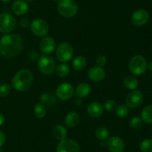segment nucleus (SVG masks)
<instances>
[{
	"instance_id": "4c0bfd02",
	"label": "nucleus",
	"mask_w": 152,
	"mask_h": 152,
	"mask_svg": "<svg viewBox=\"0 0 152 152\" xmlns=\"http://www.w3.org/2000/svg\"><path fill=\"white\" fill-rule=\"evenodd\" d=\"M1 1H3V2H4V3H7V2H9V1H11V0H1Z\"/></svg>"
},
{
	"instance_id": "ea45409f",
	"label": "nucleus",
	"mask_w": 152,
	"mask_h": 152,
	"mask_svg": "<svg viewBox=\"0 0 152 152\" xmlns=\"http://www.w3.org/2000/svg\"><path fill=\"white\" fill-rule=\"evenodd\" d=\"M0 152H4V150H3V149L1 148V147L0 148Z\"/></svg>"
},
{
	"instance_id": "39448f33",
	"label": "nucleus",
	"mask_w": 152,
	"mask_h": 152,
	"mask_svg": "<svg viewBox=\"0 0 152 152\" xmlns=\"http://www.w3.org/2000/svg\"><path fill=\"white\" fill-rule=\"evenodd\" d=\"M37 66L39 70L44 75H50L56 70V62L51 57L47 55L40 57Z\"/></svg>"
},
{
	"instance_id": "c9c22d12",
	"label": "nucleus",
	"mask_w": 152,
	"mask_h": 152,
	"mask_svg": "<svg viewBox=\"0 0 152 152\" xmlns=\"http://www.w3.org/2000/svg\"><path fill=\"white\" fill-rule=\"evenodd\" d=\"M4 116H3V114H1V113H0V126H1V125L4 124Z\"/></svg>"
},
{
	"instance_id": "dca6fc26",
	"label": "nucleus",
	"mask_w": 152,
	"mask_h": 152,
	"mask_svg": "<svg viewBox=\"0 0 152 152\" xmlns=\"http://www.w3.org/2000/svg\"><path fill=\"white\" fill-rule=\"evenodd\" d=\"M29 6L25 0H16L11 5V10L17 16H22L28 13Z\"/></svg>"
},
{
	"instance_id": "1a4fd4ad",
	"label": "nucleus",
	"mask_w": 152,
	"mask_h": 152,
	"mask_svg": "<svg viewBox=\"0 0 152 152\" xmlns=\"http://www.w3.org/2000/svg\"><path fill=\"white\" fill-rule=\"evenodd\" d=\"M143 101V95L138 89L132 90L126 98V105L129 108L134 109L140 107Z\"/></svg>"
},
{
	"instance_id": "5701e85b",
	"label": "nucleus",
	"mask_w": 152,
	"mask_h": 152,
	"mask_svg": "<svg viewBox=\"0 0 152 152\" xmlns=\"http://www.w3.org/2000/svg\"><path fill=\"white\" fill-rule=\"evenodd\" d=\"M141 119L145 123L152 125V104H148L141 112Z\"/></svg>"
},
{
	"instance_id": "b1692460",
	"label": "nucleus",
	"mask_w": 152,
	"mask_h": 152,
	"mask_svg": "<svg viewBox=\"0 0 152 152\" xmlns=\"http://www.w3.org/2000/svg\"><path fill=\"white\" fill-rule=\"evenodd\" d=\"M95 136L100 141H105L108 139L109 137V131L105 127H98L95 131Z\"/></svg>"
},
{
	"instance_id": "f8f14e48",
	"label": "nucleus",
	"mask_w": 152,
	"mask_h": 152,
	"mask_svg": "<svg viewBox=\"0 0 152 152\" xmlns=\"http://www.w3.org/2000/svg\"><path fill=\"white\" fill-rule=\"evenodd\" d=\"M132 22L136 26H142L149 20V13L145 9H138L132 15Z\"/></svg>"
},
{
	"instance_id": "2f4dec72",
	"label": "nucleus",
	"mask_w": 152,
	"mask_h": 152,
	"mask_svg": "<svg viewBox=\"0 0 152 152\" xmlns=\"http://www.w3.org/2000/svg\"><path fill=\"white\" fill-rule=\"evenodd\" d=\"M11 92V86L8 83L0 85V97H7Z\"/></svg>"
},
{
	"instance_id": "473e14b6",
	"label": "nucleus",
	"mask_w": 152,
	"mask_h": 152,
	"mask_svg": "<svg viewBox=\"0 0 152 152\" xmlns=\"http://www.w3.org/2000/svg\"><path fill=\"white\" fill-rule=\"evenodd\" d=\"M107 62V58L106 57L104 56V55H99L97 57L96 60V63L97 64L98 66L99 67H102L105 65Z\"/></svg>"
},
{
	"instance_id": "f257e3e1",
	"label": "nucleus",
	"mask_w": 152,
	"mask_h": 152,
	"mask_svg": "<svg viewBox=\"0 0 152 152\" xmlns=\"http://www.w3.org/2000/svg\"><path fill=\"white\" fill-rule=\"evenodd\" d=\"M23 48L22 39L17 34H6L0 39V54L10 58L19 55Z\"/></svg>"
},
{
	"instance_id": "cd10ccee",
	"label": "nucleus",
	"mask_w": 152,
	"mask_h": 152,
	"mask_svg": "<svg viewBox=\"0 0 152 152\" xmlns=\"http://www.w3.org/2000/svg\"><path fill=\"white\" fill-rule=\"evenodd\" d=\"M40 100H41L42 104H43L44 105L47 104V105L51 106L55 104L56 98L50 93H44L40 96Z\"/></svg>"
},
{
	"instance_id": "393cba45",
	"label": "nucleus",
	"mask_w": 152,
	"mask_h": 152,
	"mask_svg": "<svg viewBox=\"0 0 152 152\" xmlns=\"http://www.w3.org/2000/svg\"><path fill=\"white\" fill-rule=\"evenodd\" d=\"M34 116L39 119H42L46 116L47 110H46L45 105L42 103H37L34 107Z\"/></svg>"
},
{
	"instance_id": "c85d7f7f",
	"label": "nucleus",
	"mask_w": 152,
	"mask_h": 152,
	"mask_svg": "<svg viewBox=\"0 0 152 152\" xmlns=\"http://www.w3.org/2000/svg\"><path fill=\"white\" fill-rule=\"evenodd\" d=\"M141 152H152V139H145L140 144Z\"/></svg>"
},
{
	"instance_id": "e433bc0d",
	"label": "nucleus",
	"mask_w": 152,
	"mask_h": 152,
	"mask_svg": "<svg viewBox=\"0 0 152 152\" xmlns=\"http://www.w3.org/2000/svg\"><path fill=\"white\" fill-rule=\"evenodd\" d=\"M148 69L150 70V71L152 72V61H151V63H150L149 64H148Z\"/></svg>"
},
{
	"instance_id": "f03ea898",
	"label": "nucleus",
	"mask_w": 152,
	"mask_h": 152,
	"mask_svg": "<svg viewBox=\"0 0 152 152\" xmlns=\"http://www.w3.org/2000/svg\"><path fill=\"white\" fill-rule=\"evenodd\" d=\"M34 81V75L29 69H23L18 71L11 80L13 87L19 92H25L31 87Z\"/></svg>"
},
{
	"instance_id": "a211bd4d",
	"label": "nucleus",
	"mask_w": 152,
	"mask_h": 152,
	"mask_svg": "<svg viewBox=\"0 0 152 152\" xmlns=\"http://www.w3.org/2000/svg\"><path fill=\"white\" fill-rule=\"evenodd\" d=\"M91 89L90 85L86 82H83V83H80L77 85L75 93L77 97L83 98L88 96L91 93Z\"/></svg>"
},
{
	"instance_id": "2eb2a0df",
	"label": "nucleus",
	"mask_w": 152,
	"mask_h": 152,
	"mask_svg": "<svg viewBox=\"0 0 152 152\" xmlns=\"http://www.w3.org/2000/svg\"><path fill=\"white\" fill-rule=\"evenodd\" d=\"M88 76L94 82H100L105 77V72L102 67L93 66L88 70Z\"/></svg>"
},
{
	"instance_id": "4be33fe9",
	"label": "nucleus",
	"mask_w": 152,
	"mask_h": 152,
	"mask_svg": "<svg viewBox=\"0 0 152 152\" xmlns=\"http://www.w3.org/2000/svg\"><path fill=\"white\" fill-rule=\"evenodd\" d=\"M53 135L57 140L62 141L66 139L68 136V131L66 128L60 125H56L53 130Z\"/></svg>"
},
{
	"instance_id": "c756f323",
	"label": "nucleus",
	"mask_w": 152,
	"mask_h": 152,
	"mask_svg": "<svg viewBox=\"0 0 152 152\" xmlns=\"http://www.w3.org/2000/svg\"><path fill=\"white\" fill-rule=\"evenodd\" d=\"M129 126L134 130H139L142 126V120L138 116H134L129 122Z\"/></svg>"
},
{
	"instance_id": "9d476101",
	"label": "nucleus",
	"mask_w": 152,
	"mask_h": 152,
	"mask_svg": "<svg viewBox=\"0 0 152 152\" xmlns=\"http://www.w3.org/2000/svg\"><path fill=\"white\" fill-rule=\"evenodd\" d=\"M56 152H80V147L75 140L65 139L57 145Z\"/></svg>"
},
{
	"instance_id": "4468645a",
	"label": "nucleus",
	"mask_w": 152,
	"mask_h": 152,
	"mask_svg": "<svg viewBox=\"0 0 152 152\" xmlns=\"http://www.w3.org/2000/svg\"><path fill=\"white\" fill-rule=\"evenodd\" d=\"M56 46V41L50 36H45L39 42V49L45 55H49L53 52Z\"/></svg>"
},
{
	"instance_id": "72a5a7b5",
	"label": "nucleus",
	"mask_w": 152,
	"mask_h": 152,
	"mask_svg": "<svg viewBox=\"0 0 152 152\" xmlns=\"http://www.w3.org/2000/svg\"><path fill=\"white\" fill-rule=\"evenodd\" d=\"M31 22H30L29 19H26V18H22L19 21V25L23 28H27L29 26H31Z\"/></svg>"
},
{
	"instance_id": "9b49d317",
	"label": "nucleus",
	"mask_w": 152,
	"mask_h": 152,
	"mask_svg": "<svg viewBox=\"0 0 152 152\" xmlns=\"http://www.w3.org/2000/svg\"><path fill=\"white\" fill-rule=\"evenodd\" d=\"M74 93V86L68 83H61L56 88V96L62 101H68L72 98Z\"/></svg>"
},
{
	"instance_id": "412c9836",
	"label": "nucleus",
	"mask_w": 152,
	"mask_h": 152,
	"mask_svg": "<svg viewBox=\"0 0 152 152\" xmlns=\"http://www.w3.org/2000/svg\"><path fill=\"white\" fill-rule=\"evenodd\" d=\"M73 68L74 69V70L76 71H82V70L84 69L87 66V60L85 58L84 56H82V55H78V56L75 57L72 63Z\"/></svg>"
},
{
	"instance_id": "6ab92c4d",
	"label": "nucleus",
	"mask_w": 152,
	"mask_h": 152,
	"mask_svg": "<svg viewBox=\"0 0 152 152\" xmlns=\"http://www.w3.org/2000/svg\"><path fill=\"white\" fill-rule=\"evenodd\" d=\"M80 121V116L76 112H71L68 113L65 119V124L66 127L69 128H74L79 124Z\"/></svg>"
},
{
	"instance_id": "0eeeda50",
	"label": "nucleus",
	"mask_w": 152,
	"mask_h": 152,
	"mask_svg": "<svg viewBox=\"0 0 152 152\" xmlns=\"http://www.w3.org/2000/svg\"><path fill=\"white\" fill-rule=\"evenodd\" d=\"M16 22L12 15L7 13H0V32L8 34L16 28Z\"/></svg>"
},
{
	"instance_id": "a878e982",
	"label": "nucleus",
	"mask_w": 152,
	"mask_h": 152,
	"mask_svg": "<svg viewBox=\"0 0 152 152\" xmlns=\"http://www.w3.org/2000/svg\"><path fill=\"white\" fill-rule=\"evenodd\" d=\"M56 74H57L58 76H59V77H67L70 73V67L68 64L63 63L59 64V65L56 67Z\"/></svg>"
},
{
	"instance_id": "58836bf2",
	"label": "nucleus",
	"mask_w": 152,
	"mask_h": 152,
	"mask_svg": "<svg viewBox=\"0 0 152 152\" xmlns=\"http://www.w3.org/2000/svg\"><path fill=\"white\" fill-rule=\"evenodd\" d=\"M25 1H26V2H31V1H33L34 0H25Z\"/></svg>"
},
{
	"instance_id": "7c9ffc66",
	"label": "nucleus",
	"mask_w": 152,
	"mask_h": 152,
	"mask_svg": "<svg viewBox=\"0 0 152 152\" xmlns=\"http://www.w3.org/2000/svg\"><path fill=\"white\" fill-rule=\"evenodd\" d=\"M104 109L109 113H112L116 110L117 107V104L114 100L113 99H108L104 104Z\"/></svg>"
},
{
	"instance_id": "7ed1b4c3",
	"label": "nucleus",
	"mask_w": 152,
	"mask_h": 152,
	"mask_svg": "<svg viewBox=\"0 0 152 152\" xmlns=\"http://www.w3.org/2000/svg\"><path fill=\"white\" fill-rule=\"evenodd\" d=\"M59 14L65 18H72L78 12V5L74 0H60L57 4Z\"/></svg>"
},
{
	"instance_id": "a19ab883",
	"label": "nucleus",
	"mask_w": 152,
	"mask_h": 152,
	"mask_svg": "<svg viewBox=\"0 0 152 152\" xmlns=\"http://www.w3.org/2000/svg\"><path fill=\"white\" fill-rule=\"evenodd\" d=\"M53 1H56V2H59V1H60V0H53Z\"/></svg>"
},
{
	"instance_id": "bb28decb",
	"label": "nucleus",
	"mask_w": 152,
	"mask_h": 152,
	"mask_svg": "<svg viewBox=\"0 0 152 152\" xmlns=\"http://www.w3.org/2000/svg\"><path fill=\"white\" fill-rule=\"evenodd\" d=\"M116 115L118 116L119 118H126L128 116L129 113V108L126 105V104H120V105L117 106V109L115 110Z\"/></svg>"
},
{
	"instance_id": "f704fd0d",
	"label": "nucleus",
	"mask_w": 152,
	"mask_h": 152,
	"mask_svg": "<svg viewBox=\"0 0 152 152\" xmlns=\"http://www.w3.org/2000/svg\"><path fill=\"white\" fill-rule=\"evenodd\" d=\"M6 141V137L5 134L4 132H2L1 131H0V148L2 147L4 145Z\"/></svg>"
},
{
	"instance_id": "6e6552de",
	"label": "nucleus",
	"mask_w": 152,
	"mask_h": 152,
	"mask_svg": "<svg viewBox=\"0 0 152 152\" xmlns=\"http://www.w3.org/2000/svg\"><path fill=\"white\" fill-rule=\"evenodd\" d=\"M31 30L37 37H45L49 31V25L43 19H37L31 23Z\"/></svg>"
},
{
	"instance_id": "423d86ee",
	"label": "nucleus",
	"mask_w": 152,
	"mask_h": 152,
	"mask_svg": "<svg viewBox=\"0 0 152 152\" xmlns=\"http://www.w3.org/2000/svg\"><path fill=\"white\" fill-rule=\"evenodd\" d=\"M74 55V48L70 43H62L57 46L56 56L62 63L68 62Z\"/></svg>"
},
{
	"instance_id": "20e7f679",
	"label": "nucleus",
	"mask_w": 152,
	"mask_h": 152,
	"mask_svg": "<svg viewBox=\"0 0 152 152\" xmlns=\"http://www.w3.org/2000/svg\"><path fill=\"white\" fill-rule=\"evenodd\" d=\"M129 71L135 75H140L146 72L148 69L146 60L143 56L137 55L131 58L129 63Z\"/></svg>"
},
{
	"instance_id": "ddd939ff",
	"label": "nucleus",
	"mask_w": 152,
	"mask_h": 152,
	"mask_svg": "<svg viewBox=\"0 0 152 152\" xmlns=\"http://www.w3.org/2000/svg\"><path fill=\"white\" fill-rule=\"evenodd\" d=\"M106 146L111 152H123L125 148V143L120 137L112 136L107 140Z\"/></svg>"
},
{
	"instance_id": "f3484780",
	"label": "nucleus",
	"mask_w": 152,
	"mask_h": 152,
	"mask_svg": "<svg viewBox=\"0 0 152 152\" xmlns=\"http://www.w3.org/2000/svg\"><path fill=\"white\" fill-rule=\"evenodd\" d=\"M104 107L100 103L92 102L87 107V113L91 117L99 118L102 115Z\"/></svg>"
},
{
	"instance_id": "aec40b11",
	"label": "nucleus",
	"mask_w": 152,
	"mask_h": 152,
	"mask_svg": "<svg viewBox=\"0 0 152 152\" xmlns=\"http://www.w3.org/2000/svg\"><path fill=\"white\" fill-rule=\"evenodd\" d=\"M123 84L125 87L130 90H134L139 86V81L137 78L134 75H127L123 80Z\"/></svg>"
}]
</instances>
